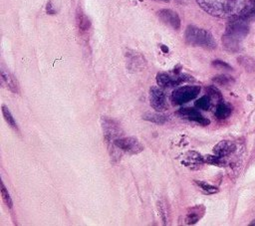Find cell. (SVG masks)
Here are the masks:
<instances>
[{"mask_svg": "<svg viewBox=\"0 0 255 226\" xmlns=\"http://www.w3.org/2000/svg\"><path fill=\"white\" fill-rule=\"evenodd\" d=\"M206 13L219 18H233L245 7L248 0H196Z\"/></svg>", "mask_w": 255, "mask_h": 226, "instance_id": "cell-1", "label": "cell"}, {"mask_svg": "<svg viewBox=\"0 0 255 226\" xmlns=\"http://www.w3.org/2000/svg\"><path fill=\"white\" fill-rule=\"evenodd\" d=\"M185 42L191 46L201 47L205 49H215L217 44L213 35L205 29L189 25L184 33Z\"/></svg>", "mask_w": 255, "mask_h": 226, "instance_id": "cell-2", "label": "cell"}, {"mask_svg": "<svg viewBox=\"0 0 255 226\" xmlns=\"http://www.w3.org/2000/svg\"><path fill=\"white\" fill-rule=\"evenodd\" d=\"M194 81L193 77L182 74V73H166V72H159L156 74V83L157 86L160 88H172L179 86L182 83L192 82Z\"/></svg>", "mask_w": 255, "mask_h": 226, "instance_id": "cell-3", "label": "cell"}, {"mask_svg": "<svg viewBox=\"0 0 255 226\" xmlns=\"http://www.w3.org/2000/svg\"><path fill=\"white\" fill-rule=\"evenodd\" d=\"M200 87L191 85V86H181L176 88L171 94V102L173 105H183L192 100H194L200 93Z\"/></svg>", "mask_w": 255, "mask_h": 226, "instance_id": "cell-4", "label": "cell"}, {"mask_svg": "<svg viewBox=\"0 0 255 226\" xmlns=\"http://www.w3.org/2000/svg\"><path fill=\"white\" fill-rule=\"evenodd\" d=\"M101 124L104 132V136L108 144H114V141L123 135L121 125L113 118L102 116Z\"/></svg>", "mask_w": 255, "mask_h": 226, "instance_id": "cell-5", "label": "cell"}, {"mask_svg": "<svg viewBox=\"0 0 255 226\" xmlns=\"http://www.w3.org/2000/svg\"><path fill=\"white\" fill-rule=\"evenodd\" d=\"M248 33H249V23L236 16L233 17L232 20L226 26L225 34L239 41L244 39Z\"/></svg>", "mask_w": 255, "mask_h": 226, "instance_id": "cell-6", "label": "cell"}, {"mask_svg": "<svg viewBox=\"0 0 255 226\" xmlns=\"http://www.w3.org/2000/svg\"><path fill=\"white\" fill-rule=\"evenodd\" d=\"M114 144L122 151L128 154H137L143 150V145L133 136H121L114 141Z\"/></svg>", "mask_w": 255, "mask_h": 226, "instance_id": "cell-7", "label": "cell"}, {"mask_svg": "<svg viewBox=\"0 0 255 226\" xmlns=\"http://www.w3.org/2000/svg\"><path fill=\"white\" fill-rule=\"evenodd\" d=\"M149 104L156 112H163L167 109L166 96L160 87H151L149 89Z\"/></svg>", "mask_w": 255, "mask_h": 226, "instance_id": "cell-8", "label": "cell"}, {"mask_svg": "<svg viewBox=\"0 0 255 226\" xmlns=\"http://www.w3.org/2000/svg\"><path fill=\"white\" fill-rule=\"evenodd\" d=\"M205 211H206V208L202 204H197L187 208L183 217V224L185 225L196 224L204 216Z\"/></svg>", "mask_w": 255, "mask_h": 226, "instance_id": "cell-9", "label": "cell"}, {"mask_svg": "<svg viewBox=\"0 0 255 226\" xmlns=\"http://www.w3.org/2000/svg\"><path fill=\"white\" fill-rule=\"evenodd\" d=\"M176 114L179 115L182 118H186L192 121H195L201 125H208L210 123V120L206 117H204L197 110L191 109V108H182L179 109L176 112Z\"/></svg>", "mask_w": 255, "mask_h": 226, "instance_id": "cell-10", "label": "cell"}, {"mask_svg": "<svg viewBox=\"0 0 255 226\" xmlns=\"http://www.w3.org/2000/svg\"><path fill=\"white\" fill-rule=\"evenodd\" d=\"M157 16L164 24L170 26L174 30L180 28V18L178 14L170 9H161L157 11Z\"/></svg>", "mask_w": 255, "mask_h": 226, "instance_id": "cell-11", "label": "cell"}, {"mask_svg": "<svg viewBox=\"0 0 255 226\" xmlns=\"http://www.w3.org/2000/svg\"><path fill=\"white\" fill-rule=\"evenodd\" d=\"M181 162L183 165H185L186 167H188L192 170L199 169L202 166V164L205 163L204 157L199 152L194 151V150L187 151L184 154V157Z\"/></svg>", "mask_w": 255, "mask_h": 226, "instance_id": "cell-12", "label": "cell"}, {"mask_svg": "<svg viewBox=\"0 0 255 226\" xmlns=\"http://www.w3.org/2000/svg\"><path fill=\"white\" fill-rule=\"evenodd\" d=\"M236 150V144L231 140H221L218 143H216L213 147V153L221 156V157H227L231 155Z\"/></svg>", "mask_w": 255, "mask_h": 226, "instance_id": "cell-13", "label": "cell"}, {"mask_svg": "<svg viewBox=\"0 0 255 226\" xmlns=\"http://www.w3.org/2000/svg\"><path fill=\"white\" fill-rule=\"evenodd\" d=\"M1 81L6 88L14 94L19 93V85L15 77L6 69H1Z\"/></svg>", "mask_w": 255, "mask_h": 226, "instance_id": "cell-14", "label": "cell"}, {"mask_svg": "<svg viewBox=\"0 0 255 226\" xmlns=\"http://www.w3.org/2000/svg\"><path fill=\"white\" fill-rule=\"evenodd\" d=\"M240 42L241 41H239V40H237V39H235L231 36H228L226 34H224L222 36L223 47L228 52H231V53L238 52L240 50Z\"/></svg>", "mask_w": 255, "mask_h": 226, "instance_id": "cell-15", "label": "cell"}, {"mask_svg": "<svg viewBox=\"0 0 255 226\" xmlns=\"http://www.w3.org/2000/svg\"><path fill=\"white\" fill-rule=\"evenodd\" d=\"M76 20H77V25H78V28H79L80 31L85 32V31H88L90 29L91 21L81 9H78V11H77Z\"/></svg>", "mask_w": 255, "mask_h": 226, "instance_id": "cell-16", "label": "cell"}, {"mask_svg": "<svg viewBox=\"0 0 255 226\" xmlns=\"http://www.w3.org/2000/svg\"><path fill=\"white\" fill-rule=\"evenodd\" d=\"M231 112H232V109H231V107L228 104L219 103L216 106L214 115L218 119H225V118H227L231 114Z\"/></svg>", "mask_w": 255, "mask_h": 226, "instance_id": "cell-17", "label": "cell"}, {"mask_svg": "<svg viewBox=\"0 0 255 226\" xmlns=\"http://www.w3.org/2000/svg\"><path fill=\"white\" fill-rule=\"evenodd\" d=\"M142 118L156 124H163L167 121V116L159 113H150V112L144 113L142 114Z\"/></svg>", "mask_w": 255, "mask_h": 226, "instance_id": "cell-18", "label": "cell"}, {"mask_svg": "<svg viewBox=\"0 0 255 226\" xmlns=\"http://www.w3.org/2000/svg\"><path fill=\"white\" fill-rule=\"evenodd\" d=\"M238 63L249 73L255 71V60L251 57L241 56L238 58Z\"/></svg>", "mask_w": 255, "mask_h": 226, "instance_id": "cell-19", "label": "cell"}, {"mask_svg": "<svg viewBox=\"0 0 255 226\" xmlns=\"http://www.w3.org/2000/svg\"><path fill=\"white\" fill-rule=\"evenodd\" d=\"M1 111H2V114H3V116H4V119L6 120V122L8 123V125H9L10 127H12L13 129L18 130L17 123H16V121H15V119H14V117H13L11 112L9 111L8 107L5 106V105H2Z\"/></svg>", "mask_w": 255, "mask_h": 226, "instance_id": "cell-20", "label": "cell"}, {"mask_svg": "<svg viewBox=\"0 0 255 226\" xmlns=\"http://www.w3.org/2000/svg\"><path fill=\"white\" fill-rule=\"evenodd\" d=\"M193 181L201 189V191L205 194H214V193H217L219 191V189L216 186L211 185L207 182L200 181V180H193Z\"/></svg>", "mask_w": 255, "mask_h": 226, "instance_id": "cell-21", "label": "cell"}, {"mask_svg": "<svg viewBox=\"0 0 255 226\" xmlns=\"http://www.w3.org/2000/svg\"><path fill=\"white\" fill-rule=\"evenodd\" d=\"M194 106H195V108H197L199 110L208 111L211 107V98L208 95L202 96L201 98H199L198 100H196L194 102Z\"/></svg>", "mask_w": 255, "mask_h": 226, "instance_id": "cell-22", "label": "cell"}, {"mask_svg": "<svg viewBox=\"0 0 255 226\" xmlns=\"http://www.w3.org/2000/svg\"><path fill=\"white\" fill-rule=\"evenodd\" d=\"M204 161H205V163H208L211 165H216V166H225L226 165L225 157H221L216 154L204 156Z\"/></svg>", "mask_w": 255, "mask_h": 226, "instance_id": "cell-23", "label": "cell"}, {"mask_svg": "<svg viewBox=\"0 0 255 226\" xmlns=\"http://www.w3.org/2000/svg\"><path fill=\"white\" fill-rule=\"evenodd\" d=\"M212 81L219 86H230L235 82V80L232 77L228 75H223V74L213 77Z\"/></svg>", "mask_w": 255, "mask_h": 226, "instance_id": "cell-24", "label": "cell"}, {"mask_svg": "<svg viewBox=\"0 0 255 226\" xmlns=\"http://www.w3.org/2000/svg\"><path fill=\"white\" fill-rule=\"evenodd\" d=\"M1 196H2V199L4 201V203L7 205L8 208H12L13 207V201H12V198L10 196V193L8 192L7 188L5 187L4 183L1 182Z\"/></svg>", "mask_w": 255, "mask_h": 226, "instance_id": "cell-25", "label": "cell"}, {"mask_svg": "<svg viewBox=\"0 0 255 226\" xmlns=\"http://www.w3.org/2000/svg\"><path fill=\"white\" fill-rule=\"evenodd\" d=\"M206 93H207V95H208L211 99H215V100H217V101H221V99H222L220 91H219L216 87H214V86H209V87H207V88H206Z\"/></svg>", "mask_w": 255, "mask_h": 226, "instance_id": "cell-26", "label": "cell"}, {"mask_svg": "<svg viewBox=\"0 0 255 226\" xmlns=\"http://www.w3.org/2000/svg\"><path fill=\"white\" fill-rule=\"evenodd\" d=\"M157 208H158V211H159V214H160V217H161V220L163 222L164 225L167 224V210L165 209V205L162 201H158L157 202Z\"/></svg>", "mask_w": 255, "mask_h": 226, "instance_id": "cell-27", "label": "cell"}, {"mask_svg": "<svg viewBox=\"0 0 255 226\" xmlns=\"http://www.w3.org/2000/svg\"><path fill=\"white\" fill-rule=\"evenodd\" d=\"M212 66L217 69H223V70H232V67L227 64L226 62H223L221 60H215L212 62Z\"/></svg>", "mask_w": 255, "mask_h": 226, "instance_id": "cell-28", "label": "cell"}, {"mask_svg": "<svg viewBox=\"0 0 255 226\" xmlns=\"http://www.w3.org/2000/svg\"><path fill=\"white\" fill-rule=\"evenodd\" d=\"M46 11H47V13H48V14H50V15H54V14H56V10H54V9H53V6H52L51 1H49V2L47 3Z\"/></svg>", "mask_w": 255, "mask_h": 226, "instance_id": "cell-29", "label": "cell"}, {"mask_svg": "<svg viewBox=\"0 0 255 226\" xmlns=\"http://www.w3.org/2000/svg\"><path fill=\"white\" fill-rule=\"evenodd\" d=\"M160 49H161L164 53H167V52H168V48H167L166 46H164V45H160Z\"/></svg>", "mask_w": 255, "mask_h": 226, "instance_id": "cell-30", "label": "cell"}, {"mask_svg": "<svg viewBox=\"0 0 255 226\" xmlns=\"http://www.w3.org/2000/svg\"><path fill=\"white\" fill-rule=\"evenodd\" d=\"M248 3H250L252 5H255V0H248Z\"/></svg>", "mask_w": 255, "mask_h": 226, "instance_id": "cell-31", "label": "cell"}, {"mask_svg": "<svg viewBox=\"0 0 255 226\" xmlns=\"http://www.w3.org/2000/svg\"><path fill=\"white\" fill-rule=\"evenodd\" d=\"M156 1H162V2H168L169 0H156Z\"/></svg>", "mask_w": 255, "mask_h": 226, "instance_id": "cell-32", "label": "cell"}, {"mask_svg": "<svg viewBox=\"0 0 255 226\" xmlns=\"http://www.w3.org/2000/svg\"><path fill=\"white\" fill-rule=\"evenodd\" d=\"M249 225H255V220H253V222H252V223H250Z\"/></svg>", "mask_w": 255, "mask_h": 226, "instance_id": "cell-33", "label": "cell"}]
</instances>
